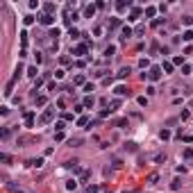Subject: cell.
<instances>
[{
    "mask_svg": "<svg viewBox=\"0 0 193 193\" xmlns=\"http://www.w3.org/2000/svg\"><path fill=\"white\" fill-rule=\"evenodd\" d=\"M145 75H148L150 82H157V80L161 77V68H159V66H150V71L145 73Z\"/></svg>",
    "mask_w": 193,
    "mask_h": 193,
    "instance_id": "6da1fadb",
    "label": "cell"
},
{
    "mask_svg": "<svg viewBox=\"0 0 193 193\" xmlns=\"http://www.w3.org/2000/svg\"><path fill=\"white\" fill-rule=\"evenodd\" d=\"M52 116H55V112H52V109H48V112H43V114H41V125H48V123L52 120Z\"/></svg>",
    "mask_w": 193,
    "mask_h": 193,
    "instance_id": "7a4b0ae2",
    "label": "cell"
},
{
    "mask_svg": "<svg viewBox=\"0 0 193 193\" xmlns=\"http://www.w3.org/2000/svg\"><path fill=\"white\" fill-rule=\"evenodd\" d=\"M39 21H41V25H52V23H55V16L52 14H43Z\"/></svg>",
    "mask_w": 193,
    "mask_h": 193,
    "instance_id": "3957f363",
    "label": "cell"
},
{
    "mask_svg": "<svg viewBox=\"0 0 193 193\" xmlns=\"http://www.w3.org/2000/svg\"><path fill=\"white\" fill-rule=\"evenodd\" d=\"M130 7H132L130 0H120V2H116V9H118V11H125V9H130Z\"/></svg>",
    "mask_w": 193,
    "mask_h": 193,
    "instance_id": "277c9868",
    "label": "cell"
},
{
    "mask_svg": "<svg viewBox=\"0 0 193 193\" xmlns=\"http://www.w3.org/2000/svg\"><path fill=\"white\" fill-rule=\"evenodd\" d=\"M96 9H98V7H96V5H89V7H86V9H84V16H86V18H91V16H93V14H96Z\"/></svg>",
    "mask_w": 193,
    "mask_h": 193,
    "instance_id": "5b68a950",
    "label": "cell"
},
{
    "mask_svg": "<svg viewBox=\"0 0 193 193\" xmlns=\"http://www.w3.org/2000/svg\"><path fill=\"white\" fill-rule=\"evenodd\" d=\"M148 184L150 186H155V184H159V175L152 173V175H148Z\"/></svg>",
    "mask_w": 193,
    "mask_h": 193,
    "instance_id": "8992f818",
    "label": "cell"
},
{
    "mask_svg": "<svg viewBox=\"0 0 193 193\" xmlns=\"http://www.w3.org/2000/svg\"><path fill=\"white\" fill-rule=\"evenodd\" d=\"M171 189H173V191H179V189H182V179H179V177H175L173 182H171Z\"/></svg>",
    "mask_w": 193,
    "mask_h": 193,
    "instance_id": "52a82bcc",
    "label": "cell"
},
{
    "mask_svg": "<svg viewBox=\"0 0 193 193\" xmlns=\"http://www.w3.org/2000/svg\"><path fill=\"white\" fill-rule=\"evenodd\" d=\"M82 143H84V139H82V136H75V139L68 141V145H73V148H77V145H82Z\"/></svg>",
    "mask_w": 193,
    "mask_h": 193,
    "instance_id": "ba28073f",
    "label": "cell"
},
{
    "mask_svg": "<svg viewBox=\"0 0 193 193\" xmlns=\"http://www.w3.org/2000/svg\"><path fill=\"white\" fill-rule=\"evenodd\" d=\"M130 37H132V30H130V27H123V32H120V39H123V41H127Z\"/></svg>",
    "mask_w": 193,
    "mask_h": 193,
    "instance_id": "9c48e42d",
    "label": "cell"
},
{
    "mask_svg": "<svg viewBox=\"0 0 193 193\" xmlns=\"http://www.w3.org/2000/svg\"><path fill=\"white\" fill-rule=\"evenodd\" d=\"M173 68H175V66H173V61H163L161 71H166V75H168V73H173Z\"/></svg>",
    "mask_w": 193,
    "mask_h": 193,
    "instance_id": "30bf717a",
    "label": "cell"
},
{
    "mask_svg": "<svg viewBox=\"0 0 193 193\" xmlns=\"http://www.w3.org/2000/svg\"><path fill=\"white\" fill-rule=\"evenodd\" d=\"M130 73H132L130 68H127V66H123L120 71H118V77H120V80H125V77H127V75H130Z\"/></svg>",
    "mask_w": 193,
    "mask_h": 193,
    "instance_id": "8fae6325",
    "label": "cell"
},
{
    "mask_svg": "<svg viewBox=\"0 0 193 193\" xmlns=\"http://www.w3.org/2000/svg\"><path fill=\"white\" fill-rule=\"evenodd\" d=\"M25 125H27V127H32V125H34V116H32L30 112H25Z\"/></svg>",
    "mask_w": 193,
    "mask_h": 193,
    "instance_id": "7c38bea8",
    "label": "cell"
},
{
    "mask_svg": "<svg viewBox=\"0 0 193 193\" xmlns=\"http://www.w3.org/2000/svg\"><path fill=\"white\" fill-rule=\"evenodd\" d=\"M73 84H77V86L86 84V82H84V75H75V77H73Z\"/></svg>",
    "mask_w": 193,
    "mask_h": 193,
    "instance_id": "4fadbf2b",
    "label": "cell"
},
{
    "mask_svg": "<svg viewBox=\"0 0 193 193\" xmlns=\"http://www.w3.org/2000/svg\"><path fill=\"white\" fill-rule=\"evenodd\" d=\"M93 104H96V98H93V96H86V98H84V107H93Z\"/></svg>",
    "mask_w": 193,
    "mask_h": 193,
    "instance_id": "5bb4252c",
    "label": "cell"
},
{
    "mask_svg": "<svg viewBox=\"0 0 193 193\" xmlns=\"http://www.w3.org/2000/svg\"><path fill=\"white\" fill-rule=\"evenodd\" d=\"M182 39L186 41V43H191V41H193V32H191V30H186V32L182 34Z\"/></svg>",
    "mask_w": 193,
    "mask_h": 193,
    "instance_id": "9a60e30c",
    "label": "cell"
},
{
    "mask_svg": "<svg viewBox=\"0 0 193 193\" xmlns=\"http://www.w3.org/2000/svg\"><path fill=\"white\" fill-rule=\"evenodd\" d=\"M86 50H89V48L82 43V45H77V48H75V55H86Z\"/></svg>",
    "mask_w": 193,
    "mask_h": 193,
    "instance_id": "2e32d148",
    "label": "cell"
},
{
    "mask_svg": "<svg viewBox=\"0 0 193 193\" xmlns=\"http://www.w3.org/2000/svg\"><path fill=\"white\" fill-rule=\"evenodd\" d=\"M66 189H68V191H75V189H77V182H75V179H68V182H66Z\"/></svg>",
    "mask_w": 193,
    "mask_h": 193,
    "instance_id": "e0dca14e",
    "label": "cell"
},
{
    "mask_svg": "<svg viewBox=\"0 0 193 193\" xmlns=\"http://www.w3.org/2000/svg\"><path fill=\"white\" fill-rule=\"evenodd\" d=\"M45 102H48V98H45V96H37V107H43Z\"/></svg>",
    "mask_w": 193,
    "mask_h": 193,
    "instance_id": "ac0fdd59",
    "label": "cell"
},
{
    "mask_svg": "<svg viewBox=\"0 0 193 193\" xmlns=\"http://www.w3.org/2000/svg\"><path fill=\"white\" fill-rule=\"evenodd\" d=\"M23 75V64H18V66H16V71H14V80H18Z\"/></svg>",
    "mask_w": 193,
    "mask_h": 193,
    "instance_id": "d6986e66",
    "label": "cell"
},
{
    "mask_svg": "<svg viewBox=\"0 0 193 193\" xmlns=\"http://www.w3.org/2000/svg\"><path fill=\"white\" fill-rule=\"evenodd\" d=\"M30 166H32V168H41V166H43V159H32Z\"/></svg>",
    "mask_w": 193,
    "mask_h": 193,
    "instance_id": "ffe728a7",
    "label": "cell"
},
{
    "mask_svg": "<svg viewBox=\"0 0 193 193\" xmlns=\"http://www.w3.org/2000/svg\"><path fill=\"white\" fill-rule=\"evenodd\" d=\"M116 93H118V96H130V91H127L125 86H116Z\"/></svg>",
    "mask_w": 193,
    "mask_h": 193,
    "instance_id": "44dd1931",
    "label": "cell"
},
{
    "mask_svg": "<svg viewBox=\"0 0 193 193\" xmlns=\"http://www.w3.org/2000/svg\"><path fill=\"white\" fill-rule=\"evenodd\" d=\"M52 11H57V5L48 2V5H45V14H52Z\"/></svg>",
    "mask_w": 193,
    "mask_h": 193,
    "instance_id": "7402d4cb",
    "label": "cell"
},
{
    "mask_svg": "<svg viewBox=\"0 0 193 193\" xmlns=\"http://www.w3.org/2000/svg\"><path fill=\"white\" fill-rule=\"evenodd\" d=\"M159 139H161V141H166V139H171V132H168V130H161V132H159Z\"/></svg>",
    "mask_w": 193,
    "mask_h": 193,
    "instance_id": "603a6c76",
    "label": "cell"
},
{
    "mask_svg": "<svg viewBox=\"0 0 193 193\" xmlns=\"http://www.w3.org/2000/svg\"><path fill=\"white\" fill-rule=\"evenodd\" d=\"M37 66H32V68H27V75H30V77H34V80H37Z\"/></svg>",
    "mask_w": 193,
    "mask_h": 193,
    "instance_id": "cb8c5ba5",
    "label": "cell"
},
{
    "mask_svg": "<svg viewBox=\"0 0 193 193\" xmlns=\"http://www.w3.org/2000/svg\"><path fill=\"white\" fill-rule=\"evenodd\" d=\"M155 7H145V16H148V18H152V16H155Z\"/></svg>",
    "mask_w": 193,
    "mask_h": 193,
    "instance_id": "d4e9b609",
    "label": "cell"
},
{
    "mask_svg": "<svg viewBox=\"0 0 193 193\" xmlns=\"http://www.w3.org/2000/svg\"><path fill=\"white\" fill-rule=\"evenodd\" d=\"M139 14H141V9H132V14H130V21H136V18H139Z\"/></svg>",
    "mask_w": 193,
    "mask_h": 193,
    "instance_id": "484cf974",
    "label": "cell"
},
{
    "mask_svg": "<svg viewBox=\"0 0 193 193\" xmlns=\"http://www.w3.org/2000/svg\"><path fill=\"white\" fill-rule=\"evenodd\" d=\"M114 52H116V48H114V45H109V48H104V57H112Z\"/></svg>",
    "mask_w": 193,
    "mask_h": 193,
    "instance_id": "4316f807",
    "label": "cell"
},
{
    "mask_svg": "<svg viewBox=\"0 0 193 193\" xmlns=\"http://www.w3.org/2000/svg\"><path fill=\"white\" fill-rule=\"evenodd\" d=\"M125 148H127V150H130V152H136V143H134V141H130V143H125Z\"/></svg>",
    "mask_w": 193,
    "mask_h": 193,
    "instance_id": "83f0119b",
    "label": "cell"
},
{
    "mask_svg": "<svg viewBox=\"0 0 193 193\" xmlns=\"http://www.w3.org/2000/svg\"><path fill=\"white\" fill-rule=\"evenodd\" d=\"M173 66H184V59H182V57H175V59H173Z\"/></svg>",
    "mask_w": 193,
    "mask_h": 193,
    "instance_id": "f1b7e54d",
    "label": "cell"
},
{
    "mask_svg": "<svg viewBox=\"0 0 193 193\" xmlns=\"http://www.w3.org/2000/svg\"><path fill=\"white\" fill-rule=\"evenodd\" d=\"M11 89H14V80L7 84V89H5V96H11Z\"/></svg>",
    "mask_w": 193,
    "mask_h": 193,
    "instance_id": "f546056e",
    "label": "cell"
},
{
    "mask_svg": "<svg viewBox=\"0 0 193 193\" xmlns=\"http://www.w3.org/2000/svg\"><path fill=\"white\" fill-rule=\"evenodd\" d=\"M184 159H193V150H191V148L184 150Z\"/></svg>",
    "mask_w": 193,
    "mask_h": 193,
    "instance_id": "4dcf8cb0",
    "label": "cell"
},
{
    "mask_svg": "<svg viewBox=\"0 0 193 193\" xmlns=\"http://www.w3.org/2000/svg\"><path fill=\"white\" fill-rule=\"evenodd\" d=\"M109 107H112V112H116V109L120 107V100H112V104H109Z\"/></svg>",
    "mask_w": 193,
    "mask_h": 193,
    "instance_id": "1f68e13d",
    "label": "cell"
},
{
    "mask_svg": "<svg viewBox=\"0 0 193 193\" xmlns=\"http://www.w3.org/2000/svg\"><path fill=\"white\" fill-rule=\"evenodd\" d=\"M77 125H89V118H86V116H82V118H77Z\"/></svg>",
    "mask_w": 193,
    "mask_h": 193,
    "instance_id": "d6a6232c",
    "label": "cell"
},
{
    "mask_svg": "<svg viewBox=\"0 0 193 193\" xmlns=\"http://www.w3.org/2000/svg\"><path fill=\"white\" fill-rule=\"evenodd\" d=\"M23 23H25V25H32V23H34V16H25V18H23Z\"/></svg>",
    "mask_w": 193,
    "mask_h": 193,
    "instance_id": "836d02e7",
    "label": "cell"
},
{
    "mask_svg": "<svg viewBox=\"0 0 193 193\" xmlns=\"http://www.w3.org/2000/svg\"><path fill=\"white\" fill-rule=\"evenodd\" d=\"M118 25H120L118 18H112V21H109V27H118Z\"/></svg>",
    "mask_w": 193,
    "mask_h": 193,
    "instance_id": "e575fe53",
    "label": "cell"
},
{
    "mask_svg": "<svg viewBox=\"0 0 193 193\" xmlns=\"http://www.w3.org/2000/svg\"><path fill=\"white\" fill-rule=\"evenodd\" d=\"M98 191H100V189H98V186H96V184H91V186H89V189H86V193H98Z\"/></svg>",
    "mask_w": 193,
    "mask_h": 193,
    "instance_id": "d590c367",
    "label": "cell"
},
{
    "mask_svg": "<svg viewBox=\"0 0 193 193\" xmlns=\"http://www.w3.org/2000/svg\"><path fill=\"white\" fill-rule=\"evenodd\" d=\"M191 71H193V68H191V66H186V64L182 66V73H184V75H191Z\"/></svg>",
    "mask_w": 193,
    "mask_h": 193,
    "instance_id": "8d00e7d4",
    "label": "cell"
},
{
    "mask_svg": "<svg viewBox=\"0 0 193 193\" xmlns=\"http://www.w3.org/2000/svg\"><path fill=\"white\" fill-rule=\"evenodd\" d=\"M182 21H184V25H191V23H193V16H184Z\"/></svg>",
    "mask_w": 193,
    "mask_h": 193,
    "instance_id": "74e56055",
    "label": "cell"
},
{
    "mask_svg": "<svg viewBox=\"0 0 193 193\" xmlns=\"http://www.w3.org/2000/svg\"><path fill=\"white\" fill-rule=\"evenodd\" d=\"M139 66H141V68H148L150 61H148V59H141V61H139Z\"/></svg>",
    "mask_w": 193,
    "mask_h": 193,
    "instance_id": "f35d334b",
    "label": "cell"
},
{
    "mask_svg": "<svg viewBox=\"0 0 193 193\" xmlns=\"http://www.w3.org/2000/svg\"><path fill=\"white\" fill-rule=\"evenodd\" d=\"M0 159H2L5 163H9V161H11V157H9V155H5V152H2V155H0Z\"/></svg>",
    "mask_w": 193,
    "mask_h": 193,
    "instance_id": "ab89813d",
    "label": "cell"
},
{
    "mask_svg": "<svg viewBox=\"0 0 193 193\" xmlns=\"http://www.w3.org/2000/svg\"><path fill=\"white\" fill-rule=\"evenodd\" d=\"M9 114V107H0V116H7Z\"/></svg>",
    "mask_w": 193,
    "mask_h": 193,
    "instance_id": "60d3db41",
    "label": "cell"
},
{
    "mask_svg": "<svg viewBox=\"0 0 193 193\" xmlns=\"http://www.w3.org/2000/svg\"><path fill=\"white\" fill-rule=\"evenodd\" d=\"M21 41H23V45L27 43V32H21Z\"/></svg>",
    "mask_w": 193,
    "mask_h": 193,
    "instance_id": "b9f144b4",
    "label": "cell"
},
{
    "mask_svg": "<svg viewBox=\"0 0 193 193\" xmlns=\"http://www.w3.org/2000/svg\"><path fill=\"white\" fill-rule=\"evenodd\" d=\"M84 91H89V93L93 91V84H91V82H86V84H84Z\"/></svg>",
    "mask_w": 193,
    "mask_h": 193,
    "instance_id": "7bdbcfd3",
    "label": "cell"
},
{
    "mask_svg": "<svg viewBox=\"0 0 193 193\" xmlns=\"http://www.w3.org/2000/svg\"><path fill=\"white\" fill-rule=\"evenodd\" d=\"M80 37V32L77 30H73V27H71V39H77Z\"/></svg>",
    "mask_w": 193,
    "mask_h": 193,
    "instance_id": "ee69618b",
    "label": "cell"
}]
</instances>
